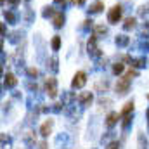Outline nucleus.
Returning <instances> with one entry per match:
<instances>
[{
    "label": "nucleus",
    "instance_id": "6ab92c4d",
    "mask_svg": "<svg viewBox=\"0 0 149 149\" xmlns=\"http://www.w3.org/2000/svg\"><path fill=\"white\" fill-rule=\"evenodd\" d=\"M134 26H135V19H134V17L125 19V24H123V28H125V30H132Z\"/></svg>",
    "mask_w": 149,
    "mask_h": 149
},
{
    "label": "nucleus",
    "instance_id": "dca6fc26",
    "mask_svg": "<svg viewBox=\"0 0 149 149\" xmlns=\"http://www.w3.org/2000/svg\"><path fill=\"white\" fill-rule=\"evenodd\" d=\"M116 45H118V47H125V45H128V37H125V35H118V37H116Z\"/></svg>",
    "mask_w": 149,
    "mask_h": 149
},
{
    "label": "nucleus",
    "instance_id": "ddd939ff",
    "mask_svg": "<svg viewBox=\"0 0 149 149\" xmlns=\"http://www.w3.org/2000/svg\"><path fill=\"white\" fill-rule=\"evenodd\" d=\"M52 23H54V26H56V28H63V24H64V16H63L61 12L54 14V19H52Z\"/></svg>",
    "mask_w": 149,
    "mask_h": 149
},
{
    "label": "nucleus",
    "instance_id": "473e14b6",
    "mask_svg": "<svg viewBox=\"0 0 149 149\" xmlns=\"http://www.w3.org/2000/svg\"><path fill=\"white\" fill-rule=\"evenodd\" d=\"M146 114H148V125H149V109L146 111Z\"/></svg>",
    "mask_w": 149,
    "mask_h": 149
},
{
    "label": "nucleus",
    "instance_id": "4be33fe9",
    "mask_svg": "<svg viewBox=\"0 0 149 149\" xmlns=\"http://www.w3.org/2000/svg\"><path fill=\"white\" fill-rule=\"evenodd\" d=\"M130 121H132V114H128V116H123V128H128L130 127Z\"/></svg>",
    "mask_w": 149,
    "mask_h": 149
},
{
    "label": "nucleus",
    "instance_id": "20e7f679",
    "mask_svg": "<svg viewBox=\"0 0 149 149\" xmlns=\"http://www.w3.org/2000/svg\"><path fill=\"white\" fill-rule=\"evenodd\" d=\"M85 83H87V74L83 73V71L74 73L73 81H71V87H73V88H83V87H85Z\"/></svg>",
    "mask_w": 149,
    "mask_h": 149
},
{
    "label": "nucleus",
    "instance_id": "f3484780",
    "mask_svg": "<svg viewBox=\"0 0 149 149\" xmlns=\"http://www.w3.org/2000/svg\"><path fill=\"white\" fill-rule=\"evenodd\" d=\"M50 45H52V50H59L61 49V37L56 35V37L52 38V43Z\"/></svg>",
    "mask_w": 149,
    "mask_h": 149
},
{
    "label": "nucleus",
    "instance_id": "f257e3e1",
    "mask_svg": "<svg viewBox=\"0 0 149 149\" xmlns=\"http://www.w3.org/2000/svg\"><path fill=\"white\" fill-rule=\"evenodd\" d=\"M134 76H137V71L135 70H130L127 74H123L118 81H116V94H120V95H123V94H127L128 92V88H130V81H132V78Z\"/></svg>",
    "mask_w": 149,
    "mask_h": 149
},
{
    "label": "nucleus",
    "instance_id": "5701e85b",
    "mask_svg": "<svg viewBox=\"0 0 149 149\" xmlns=\"http://www.w3.org/2000/svg\"><path fill=\"white\" fill-rule=\"evenodd\" d=\"M2 148H3V149L10 148V141H9V139H5V134H2Z\"/></svg>",
    "mask_w": 149,
    "mask_h": 149
},
{
    "label": "nucleus",
    "instance_id": "412c9836",
    "mask_svg": "<svg viewBox=\"0 0 149 149\" xmlns=\"http://www.w3.org/2000/svg\"><path fill=\"white\" fill-rule=\"evenodd\" d=\"M50 70H52L54 73L59 70V66H57V57H52V59H50Z\"/></svg>",
    "mask_w": 149,
    "mask_h": 149
},
{
    "label": "nucleus",
    "instance_id": "39448f33",
    "mask_svg": "<svg viewBox=\"0 0 149 149\" xmlns=\"http://www.w3.org/2000/svg\"><path fill=\"white\" fill-rule=\"evenodd\" d=\"M120 19H121V7L120 5H114V7L109 9V12H108V21L111 24H116Z\"/></svg>",
    "mask_w": 149,
    "mask_h": 149
},
{
    "label": "nucleus",
    "instance_id": "72a5a7b5",
    "mask_svg": "<svg viewBox=\"0 0 149 149\" xmlns=\"http://www.w3.org/2000/svg\"><path fill=\"white\" fill-rule=\"evenodd\" d=\"M148 99H149V95H148Z\"/></svg>",
    "mask_w": 149,
    "mask_h": 149
},
{
    "label": "nucleus",
    "instance_id": "cd10ccee",
    "mask_svg": "<svg viewBox=\"0 0 149 149\" xmlns=\"http://www.w3.org/2000/svg\"><path fill=\"white\" fill-rule=\"evenodd\" d=\"M63 106H64V104H61V102H57V104H54V108H52V109H54L56 113H59L61 109H63Z\"/></svg>",
    "mask_w": 149,
    "mask_h": 149
},
{
    "label": "nucleus",
    "instance_id": "a211bd4d",
    "mask_svg": "<svg viewBox=\"0 0 149 149\" xmlns=\"http://www.w3.org/2000/svg\"><path fill=\"white\" fill-rule=\"evenodd\" d=\"M123 71H125V66H123L121 63H116V64L113 66V73L114 74H121Z\"/></svg>",
    "mask_w": 149,
    "mask_h": 149
},
{
    "label": "nucleus",
    "instance_id": "0eeeda50",
    "mask_svg": "<svg viewBox=\"0 0 149 149\" xmlns=\"http://www.w3.org/2000/svg\"><path fill=\"white\" fill-rule=\"evenodd\" d=\"M52 127H54V120H47V121L40 127V135H42V137H49V134L52 132Z\"/></svg>",
    "mask_w": 149,
    "mask_h": 149
},
{
    "label": "nucleus",
    "instance_id": "4468645a",
    "mask_svg": "<svg viewBox=\"0 0 149 149\" xmlns=\"http://www.w3.org/2000/svg\"><path fill=\"white\" fill-rule=\"evenodd\" d=\"M132 111H134V101H128L121 109V116H128V114H132Z\"/></svg>",
    "mask_w": 149,
    "mask_h": 149
},
{
    "label": "nucleus",
    "instance_id": "b1692460",
    "mask_svg": "<svg viewBox=\"0 0 149 149\" xmlns=\"http://www.w3.org/2000/svg\"><path fill=\"white\" fill-rule=\"evenodd\" d=\"M28 74H30L31 78H37L38 76V70L37 68H28Z\"/></svg>",
    "mask_w": 149,
    "mask_h": 149
},
{
    "label": "nucleus",
    "instance_id": "c85d7f7f",
    "mask_svg": "<svg viewBox=\"0 0 149 149\" xmlns=\"http://www.w3.org/2000/svg\"><path fill=\"white\" fill-rule=\"evenodd\" d=\"M7 2H9L10 5H17V3H19V0H7Z\"/></svg>",
    "mask_w": 149,
    "mask_h": 149
},
{
    "label": "nucleus",
    "instance_id": "9d476101",
    "mask_svg": "<svg viewBox=\"0 0 149 149\" xmlns=\"http://www.w3.org/2000/svg\"><path fill=\"white\" fill-rule=\"evenodd\" d=\"M23 141H24V144H26V148L33 149L35 148V144H37V141H35V134H31V132H28V134H24V137H23Z\"/></svg>",
    "mask_w": 149,
    "mask_h": 149
},
{
    "label": "nucleus",
    "instance_id": "f8f14e48",
    "mask_svg": "<svg viewBox=\"0 0 149 149\" xmlns=\"http://www.w3.org/2000/svg\"><path fill=\"white\" fill-rule=\"evenodd\" d=\"M127 61H130L132 63V66H135V68H144L146 64H148V61L144 59V57H141V59H132V57H125Z\"/></svg>",
    "mask_w": 149,
    "mask_h": 149
},
{
    "label": "nucleus",
    "instance_id": "423d86ee",
    "mask_svg": "<svg viewBox=\"0 0 149 149\" xmlns=\"http://www.w3.org/2000/svg\"><path fill=\"white\" fill-rule=\"evenodd\" d=\"M92 101H94V95H92V92H81V94L78 95V102H80L83 108L90 106V104H92Z\"/></svg>",
    "mask_w": 149,
    "mask_h": 149
},
{
    "label": "nucleus",
    "instance_id": "6e6552de",
    "mask_svg": "<svg viewBox=\"0 0 149 149\" xmlns=\"http://www.w3.org/2000/svg\"><path fill=\"white\" fill-rule=\"evenodd\" d=\"M3 85H5L7 88H14V87L17 85V78H16L12 73H7L5 76H3Z\"/></svg>",
    "mask_w": 149,
    "mask_h": 149
},
{
    "label": "nucleus",
    "instance_id": "f03ea898",
    "mask_svg": "<svg viewBox=\"0 0 149 149\" xmlns=\"http://www.w3.org/2000/svg\"><path fill=\"white\" fill-rule=\"evenodd\" d=\"M45 92L49 94L50 99H54L57 95V81H56L54 76H47V80H45Z\"/></svg>",
    "mask_w": 149,
    "mask_h": 149
},
{
    "label": "nucleus",
    "instance_id": "2eb2a0df",
    "mask_svg": "<svg viewBox=\"0 0 149 149\" xmlns=\"http://www.w3.org/2000/svg\"><path fill=\"white\" fill-rule=\"evenodd\" d=\"M104 9V3L101 2V0H95L92 5H90V12H101Z\"/></svg>",
    "mask_w": 149,
    "mask_h": 149
},
{
    "label": "nucleus",
    "instance_id": "a878e982",
    "mask_svg": "<svg viewBox=\"0 0 149 149\" xmlns=\"http://www.w3.org/2000/svg\"><path fill=\"white\" fill-rule=\"evenodd\" d=\"M52 14H54L52 7H45V10H43V17H49V16H52Z\"/></svg>",
    "mask_w": 149,
    "mask_h": 149
},
{
    "label": "nucleus",
    "instance_id": "aec40b11",
    "mask_svg": "<svg viewBox=\"0 0 149 149\" xmlns=\"http://www.w3.org/2000/svg\"><path fill=\"white\" fill-rule=\"evenodd\" d=\"M5 19H7L9 23H14V21H16V14L10 12V10H7V12H5Z\"/></svg>",
    "mask_w": 149,
    "mask_h": 149
},
{
    "label": "nucleus",
    "instance_id": "9b49d317",
    "mask_svg": "<svg viewBox=\"0 0 149 149\" xmlns=\"http://www.w3.org/2000/svg\"><path fill=\"white\" fill-rule=\"evenodd\" d=\"M76 99H78V97L74 95L73 92H64V94H63V104H64V106H71V102L76 101Z\"/></svg>",
    "mask_w": 149,
    "mask_h": 149
},
{
    "label": "nucleus",
    "instance_id": "7c9ffc66",
    "mask_svg": "<svg viewBox=\"0 0 149 149\" xmlns=\"http://www.w3.org/2000/svg\"><path fill=\"white\" fill-rule=\"evenodd\" d=\"M74 3H76V2H78V3H83V2H85V0H73Z\"/></svg>",
    "mask_w": 149,
    "mask_h": 149
},
{
    "label": "nucleus",
    "instance_id": "7ed1b4c3",
    "mask_svg": "<svg viewBox=\"0 0 149 149\" xmlns=\"http://www.w3.org/2000/svg\"><path fill=\"white\" fill-rule=\"evenodd\" d=\"M88 56L94 57V59L101 57V49L97 47V38H95V35L90 37V40H88Z\"/></svg>",
    "mask_w": 149,
    "mask_h": 149
},
{
    "label": "nucleus",
    "instance_id": "c756f323",
    "mask_svg": "<svg viewBox=\"0 0 149 149\" xmlns=\"http://www.w3.org/2000/svg\"><path fill=\"white\" fill-rule=\"evenodd\" d=\"M40 149H47V144H45V142H42V144H40Z\"/></svg>",
    "mask_w": 149,
    "mask_h": 149
},
{
    "label": "nucleus",
    "instance_id": "bb28decb",
    "mask_svg": "<svg viewBox=\"0 0 149 149\" xmlns=\"http://www.w3.org/2000/svg\"><path fill=\"white\" fill-rule=\"evenodd\" d=\"M106 31H108V30H106L104 26H99V28L95 30V37H97V35H106Z\"/></svg>",
    "mask_w": 149,
    "mask_h": 149
},
{
    "label": "nucleus",
    "instance_id": "393cba45",
    "mask_svg": "<svg viewBox=\"0 0 149 149\" xmlns=\"http://www.w3.org/2000/svg\"><path fill=\"white\" fill-rule=\"evenodd\" d=\"M106 149H120V142H118V141H113V142L108 144V148Z\"/></svg>",
    "mask_w": 149,
    "mask_h": 149
},
{
    "label": "nucleus",
    "instance_id": "2f4dec72",
    "mask_svg": "<svg viewBox=\"0 0 149 149\" xmlns=\"http://www.w3.org/2000/svg\"><path fill=\"white\" fill-rule=\"evenodd\" d=\"M54 2H56V3H61V2L64 3V0H54Z\"/></svg>",
    "mask_w": 149,
    "mask_h": 149
},
{
    "label": "nucleus",
    "instance_id": "1a4fd4ad",
    "mask_svg": "<svg viewBox=\"0 0 149 149\" xmlns=\"http://www.w3.org/2000/svg\"><path fill=\"white\" fill-rule=\"evenodd\" d=\"M120 118H121V114H118V113H109V114L106 116V125H108L109 128H113V127L118 123Z\"/></svg>",
    "mask_w": 149,
    "mask_h": 149
}]
</instances>
